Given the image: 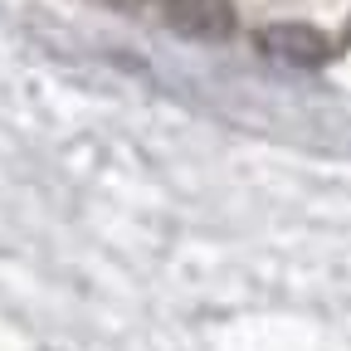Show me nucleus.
<instances>
[{"label": "nucleus", "instance_id": "f257e3e1", "mask_svg": "<svg viewBox=\"0 0 351 351\" xmlns=\"http://www.w3.org/2000/svg\"><path fill=\"white\" fill-rule=\"evenodd\" d=\"M258 49L274 64H288V69H322L332 59V39L322 29H313V25L283 20V25H263L258 29Z\"/></svg>", "mask_w": 351, "mask_h": 351}, {"label": "nucleus", "instance_id": "f03ea898", "mask_svg": "<svg viewBox=\"0 0 351 351\" xmlns=\"http://www.w3.org/2000/svg\"><path fill=\"white\" fill-rule=\"evenodd\" d=\"M161 20L200 44H219L234 34V5L230 0H161Z\"/></svg>", "mask_w": 351, "mask_h": 351}, {"label": "nucleus", "instance_id": "7ed1b4c3", "mask_svg": "<svg viewBox=\"0 0 351 351\" xmlns=\"http://www.w3.org/2000/svg\"><path fill=\"white\" fill-rule=\"evenodd\" d=\"M346 39H351V25H346Z\"/></svg>", "mask_w": 351, "mask_h": 351}]
</instances>
